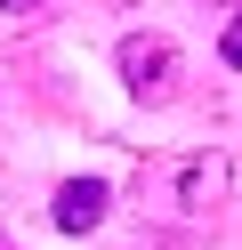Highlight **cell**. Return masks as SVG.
I'll use <instances>...</instances> for the list:
<instances>
[{
  "label": "cell",
  "mask_w": 242,
  "mask_h": 250,
  "mask_svg": "<svg viewBox=\"0 0 242 250\" xmlns=\"http://www.w3.org/2000/svg\"><path fill=\"white\" fill-rule=\"evenodd\" d=\"M170 81H177V49H170V41H154V33H129V41H121V89H129V97H145V105H161V97H170Z\"/></svg>",
  "instance_id": "1"
},
{
  "label": "cell",
  "mask_w": 242,
  "mask_h": 250,
  "mask_svg": "<svg viewBox=\"0 0 242 250\" xmlns=\"http://www.w3.org/2000/svg\"><path fill=\"white\" fill-rule=\"evenodd\" d=\"M226 194V153H194V162H177V202L170 210H210V202Z\"/></svg>",
  "instance_id": "2"
},
{
  "label": "cell",
  "mask_w": 242,
  "mask_h": 250,
  "mask_svg": "<svg viewBox=\"0 0 242 250\" xmlns=\"http://www.w3.org/2000/svg\"><path fill=\"white\" fill-rule=\"evenodd\" d=\"M105 202H113L105 178H73V186H57V210H48V218H57L65 234H89L97 218H105Z\"/></svg>",
  "instance_id": "3"
},
{
  "label": "cell",
  "mask_w": 242,
  "mask_h": 250,
  "mask_svg": "<svg viewBox=\"0 0 242 250\" xmlns=\"http://www.w3.org/2000/svg\"><path fill=\"white\" fill-rule=\"evenodd\" d=\"M218 57H226V65H242V17L226 24V41H218Z\"/></svg>",
  "instance_id": "4"
},
{
  "label": "cell",
  "mask_w": 242,
  "mask_h": 250,
  "mask_svg": "<svg viewBox=\"0 0 242 250\" xmlns=\"http://www.w3.org/2000/svg\"><path fill=\"white\" fill-rule=\"evenodd\" d=\"M0 8H8V17H32V8H41V0H0Z\"/></svg>",
  "instance_id": "5"
},
{
  "label": "cell",
  "mask_w": 242,
  "mask_h": 250,
  "mask_svg": "<svg viewBox=\"0 0 242 250\" xmlns=\"http://www.w3.org/2000/svg\"><path fill=\"white\" fill-rule=\"evenodd\" d=\"M0 250H8V242H0Z\"/></svg>",
  "instance_id": "6"
}]
</instances>
